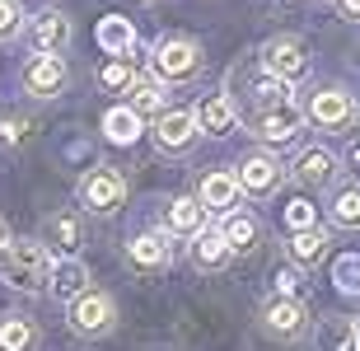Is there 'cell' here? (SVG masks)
<instances>
[{
	"mask_svg": "<svg viewBox=\"0 0 360 351\" xmlns=\"http://www.w3.org/2000/svg\"><path fill=\"white\" fill-rule=\"evenodd\" d=\"M5 243H10V230H5V220H0V248H5Z\"/></svg>",
	"mask_w": 360,
	"mask_h": 351,
	"instance_id": "38",
	"label": "cell"
},
{
	"mask_svg": "<svg viewBox=\"0 0 360 351\" xmlns=\"http://www.w3.org/2000/svg\"><path fill=\"white\" fill-rule=\"evenodd\" d=\"M333 225L337 230H360V188L351 183V188H337V197H333Z\"/></svg>",
	"mask_w": 360,
	"mask_h": 351,
	"instance_id": "28",
	"label": "cell"
},
{
	"mask_svg": "<svg viewBox=\"0 0 360 351\" xmlns=\"http://www.w3.org/2000/svg\"><path fill=\"white\" fill-rule=\"evenodd\" d=\"M215 230H220V239L229 243V253L239 257V253H253L257 248V239H262V220H257L253 211H239V206H234V211L220 216Z\"/></svg>",
	"mask_w": 360,
	"mask_h": 351,
	"instance_id": "17",
	"label": "cell"
},
{
	"mask_svg": "<svg viewBox=\"0 0 360 351\" xmlns=\"http://www.w3.org/2000/svg\"><path fill=\"white\" fill-rule=\"evenodd\" d=\"M281 178H285V164H281L271 150H253V155L234 169V183H239V192H248V197H271V192L281 188Z\"/></svg>",
	"mask_w": 360,
	"mask_h": 351,
	"instance_id": "8",
	"label": "cell"
},
{
	"mask_svg": "<svg viewBox=\"0 0 360 351\" xmlns=\"http://www.w3.org/2000/svg\"><path fill=\"white\" fill-rule=\"evenodd\" d=\"M347 169H356V174H360V141H356V146H347Z\"/></svg>",
	"mask_w": 360,
	"mask_h": 351,
	"instance_id": "37",
	"label": "cell"
},
{
	"mask_svg": "<svg viewBox=\"0 0 360 351\" xmlns=\"http://www.w3.org/2000/svg\"><path fill=\"white\" fill-rule=\"evenodd\" d=\"M155 80L160 84H183V80H197L201 75V47L192 38H160L155 42Z\"/></svg>",
	"mask_w": 360,
	"mask_h": 351,
	"instance_id": "2",
	"label": "cell"
},
{
	"mask_svg": "<svg viewBox=\"0 0 360 351\" xmlns=\"http://www.w3.org/2000/svg\"><path fill=\"white\" fill-rule=\"evenodd\" d=\"M356 117V98L342 84H328V89H314V98L304 103V122H314L319 132H342Z\"/></svg>",
	"mask_w": 360,
	"mask_h": 351,
	"instance_id": "5",
	"label": "cell"
},
{
	"mask_svg": "<svg viewBox=\"0 0 360 351\" xmlns=\"http://www.w3.org/2000/svg\"><path fill=\"white\" fill-rule=\"evenodd\" d=\"M337 10L347 14V19H356V24H360V0H337Z\"/></svg>",
	"mask_w": 360,
	"mask_h": 351,
	"instance_id": "36",
	"label": "cell"
},
{
	"mask_svg": "<svg viewBox=\"0 0 360 351\" xmlns=\"http://www.w3.org/2000/svg\"><path fill=\"white\" fill-rule=\"evenodd\" d=\"M285 220H290V230H314V206L309 202H290Z\"/></svg>",
	"mask_w": 360,
	"mask_h": 351,
	"instance_id": "35",
	"label": "cell"
},
{
	"mask_svg": "<svg viewBox=\"0 0 360 351\" xmlns=\"http://www.w3.org/2000/svg\"><path fill=\"white\" fill-rule=\"evenodd\" d=\"M257 5H271V0H257Z\"/></svg>",
	"mask_w": 360,
	"mask_h": 351,
	"instance_id": "39",
	"label": "cell"
},
{
	"mask_svg": "<svg viewBox=\"0 0 360 351\" xmlns=\"http://www.w3.org/2000/svg\"><path fill=\"white\" fill-rule=\"evenodd\" d=\"M197 136H201V127L192 108H169L155 117V150L160 155H187L197 146Z\"/></svg>",
	"mask_w": 360,
	"mask_h": 351,
	"instance_id": "6",
	"label": "cell"
},
{
	"mask_svg": "<svg viewBox=\"0 0 360 351\" xmlns=\"http://www.w3.org/2000/svg\"><path fill=\"white\" fill-rule=\"evenodd\" d=\"M127 262H131L136 272H164L169 262H174V243H169V234H164V230L136 234V239L127 243Z\"/></svg>",
	"mask_w": 360,
	"mask_h": 351,
	"instance_id": "16",
	"label": "cell"
},
{
	"mask_svg": "<svg viewBox=\"0 0 360 351\" xmlns=\"http://www.w3.org/2000/svg\"><path fill=\"white\" fill-rule=\"evenodd\" d=\"M262 328H267L271 338H281V342H290V338H300L304 333V324H309V309H304V300H285V295H271L267 305H262Z\"/></svg>",
	"mask_w": 360,
	"mask_h": 351,
	"instance_id": "11",
	"label": "cell"
},
{
	"mask_svg": "<svg viewBox=\"0 0 360 351\" xmlns=\"http://www.w3.org/2000/svg\"><path fill=\"white\" fill-rule=\"evenodd\" d=\"M271 281H276V295H285V300H300V291H304V272L285 262V267H281L276 276H271Z\"/></svg>",
	"mask_w": 360,
	"mask_h": 351,
	"instance_id": "34",
	"label": "cell"
},
{
	"mask_svg": "<svg viewBox=\"0 0 360 351\" xmlns=\"http://www.w3.org/2000/svg\"><path fill=\"white\" fill-rule=\"evenodd\" d=\"M103 132H108V141L131 146L136 136H141V117H136L131 108H108V113H103Z\"/></svg>",
	"mask_w": 360,
	"mask_h": 351,
	"instance_id": "29",
	"label": "cell"
},
{
	"mask_svg": "<svg viewBox=\"0 0 360 351\" xmlns=\"http://www.w3.org/2000/svg\"><path fill=\"white\" fill-rule=\"evenodd\" d=\"M70 84V66L66 56H33L24 66V89L33 98H56Z\"/></svg>",
	"mask_w": 360,
	"mask_h": 351,
	"instance_id": "12",
	"label": "cell"
},
{
	"mask_svg": "<svg viewBox=\"0 0 360 351\" xmlns=\"http://www.w3.org/2000/svg\"><path fill=\"white\" fill-rule=\"evenodd\" d=\"M285 98H290V84H281V80H271L267 70H257L253 84H248V117L276 108V103H285Z\"/></svg>",
	"mask_w": 360,
	"mask_h": 351,
	"instance_id": "25",
	"label": "cell"
},
{
	"mask_svg": "<svg viewBox=\"0 0 360 351\" xmlns=\"http://www.w3.org/2000/svg\"><path fill=\"white\" fill-rule=\"evenodd\" d=\"M5 286L19 291V295H38L42 286H47V272H52V253L42 248L38 239H10L5 243Z\"/></svg>",
	"mask_w": 360,
	"mask_h": 351,
	"instance_id": "1",
	"label": "cell"
},
{
	"mask_svg": "<svg viewBox=\"0 0 360 351\" xmlns=\"http://www.w3.org/2000/svg\"><path fill=\"white\" fill-rule=\"evenodd\" d=\"M201 230H211V216H206V206L197 202V197H174L169 202V211H164V234L169 239H197Z\"/></svg>",
	"mask_w": 360,
	"mask_h": 351,
	"instance_id": "15",
	"label": "cell"
},
{
	"mask_svg": "<svg viewBox=\"0 0 360 351\" xmlns=\"http://www.w3.org/2000/svg\"><path fill=\"white\" fill-rule=\"evenodd\" d=\"M136 80H141V70H136V61H127V56H112V61L98 70V84H103L108 94H131Z\"/></svg>",
	"mask_w": 360,
	"mask_h": 351,
	"instance_id": "27",
	"label": "cell"
},
{
	"mask_svg": "<svg viewBox=\"0 0 360 351\" xmlns=\"http://www.w3.org/2000/svg\"><path fill=\"white\" fill-rule=\"evenodd\" d=\"M356 333H360V324H356Z\"/></svg>",
	"mask_w": 360,
	"mask_h": 351,
	"instance_id": "40",
	"label": "cell"
},
{
	"mask_svg": "<svg viewBox=\"0 0 360 351\" xmlns=\"http://www.w3.org/2000/svg\"><path fill=\"white\" fill-rule=\"evenodd\" d=\"M127 108L136 113V117H160V113H169V84H160L155 75H141V80L131 84V103Z\"/></svg>",
	"mask_w": 360,
	"mask_h": 351,
	"instance_id": "23",
	"label": "cell"
},
{
	"mask_svg": "<svg viewBox=\"0 0 360 351\" xmlns=\"http://www.w3.org/2000/svg\"><path fill=\"white\" fill-rule=\"evenodd\" d=\"M197 202L206 206V216H211V211L215 216L234 211V206H239V183H234V174H229V169H211L197 188Z\"/></svg>",
	"mask_w": 360,
	"mask_h": 351,
	"instance_id": "18",
	"label": "cell"
},
{
	"mask_svg": "<svg viewBox=\"0 0 360 351\" xmlns=\"http://www.w3.org/2000/svg\"><path fill=\"white\" fill-rule=\"evenodd\" d=\"M42 248L47 253H61V257H75L80 253V243H84V220L75 216V211H56V216H47L42 220Z\"/></svg>",
	"mask_w": 360,
	"mask_h": 351,
	"instance_id": "14",
	"label": "cell"
},
{
	"mask_svg": "<svg viewBox=\"0 0 360 351\" xmlns=\"http://www.w3.org/2000/svg\"><path fill=\"white\" fill-rule=\"evenodd\" d=\"M70 38H75V28H70V19L61 10H47L38 19H28V42H33L38 56H61L70 47Z\"/></svg>",
	"mask_w": 360,
	"mask_h": 351,
	"instance_id": "10",
	"label": "cell"
},
{
	"mask_svg": "<svg viewBox=\"0 0 360 351\" xmlns=\"http://www.w3.org/2000/svg\"><path fill=\"white\" fill-rule=\"evenodd\" d=\"M98 38H103V47L112 56H131V47H136V38H131V28L122 24V19H108L103 28H98Z\"/></svg>",
	"mask_w": 360,
	"mask_h": 351,
	"instance_id": "30",
	"label": "cell"
},
{
	"mask_svg": "<svg viewBox=\"0 0 360 351\" xmlns=\"http://www.w3.org/2000/svg\"><path fill=\"white\" fill-rule=\"evenodd\" d=\"M66 324H70V333H80V338H103V333H112V324H117V305H112V295H103V291H84V295H75L66 305Z\"/></svg>",
	"mask_w": 360,
	"mask_h": 351,
	"instance_id": "3",
	"label": "cell"
},
{
	"mask_svg": "<svg viewBox=\"0 0 360 351\" xmlns=\"http://www.w3.org/2000/svg\"><path fill=\"white\" fill-rule=\"evenodd\" d=\"M33 136V122L28 117H0V146L5 150H19Z\"/></svg>",
	"mask_w": 360,
	"mask_h": 351,
	"instance_id": "31",
	"label": "cell"
},
{
	"mask_svg": "<svg viewBox=\"0 0 360 351\" xmlns=\"http://www.w3.org/2000/svg\"><path fill=\"white\" fill-rule=\"evenodd\" d=\"M122 202H127V178L117 174V169H89V174L80 178V206L84 211H94V216H117Z\"/></svg>",
	"mask_w": 360,
	"mask_h": 351,
	"instance_id": "4",
	"label": "cell"
},
{
	"mask_svg": "<svg viewBox=\"0 0 360 351\" xmlns=\"http://www.w3.org/2000/svg\"><path fill=\"white\" fill-rule=\"evenodd\" d=\"M229 262H234V253H229V243L220 239V230H201L197 239H192V267L197 272H225Z\"/></svg>",
	"mask_w": 360,
	"mask_h": 351,
	"instance_id": "22",
	"label": "cell"
},
{
	"mask_svg": "<svg viewBox=\"0 0 360 351\" xmlns=\"http://www.w3.org/2000/svg\"><path fill=\"white\" fill-rule=\"evenodd\" d=\"M257 61H262L257 70H267L271 80H281V84L300 80V75L309 70V56H304V42H300V38H271V42H262Z\"/></svg>",
	"mask_w": 360,
	"mask_h": 351,
	"instance_id": "7",
	"label": "cell"
},
{
	"mask_svg": "<svg viewBox=\"0 0 360 351\" xmlns=\"http://www.w3.org/2000/svg\"><path fill=\"white\" fill-rule=\"evenodd\" d=\"M38 347V324L24 314H5L0 319V351H33Z\"/></svg>",
	"mask_w": 360,
	"mask_h": 351,
	"instance_id": "26",
	"label": "cell"
},
{
	"mask_svg": "<svg viewBox=\"0 0 360 351\" xmlns=\"http://www.w3.org/2000/svg\"><path fill=\"white\" fill-rule=\"evenodd\" d=\"M248 127H253V136H262L267 146H285V141H295V136L304 132V108H300L295 98H285L276 108L248 117Z\"/></svg>",
	"mask_w": 360,
	"mask_h": 351,
	"instance_id": "9",
	"label": "cell"
},
{
	"mask_svg": "<svg viewBox=\"0 0 360 351\" xmlns=\"http://www.w3.org/2000/svg\"><path fill=\"white\" fill-rule=\"evenodd\" d=\"M319 351H360V333L351 319H342V314H333V319H323L319 324Z\"/></svg>",
	"mask_w": 360,
	"mask_h": 351,
	"instance_id": "24",
	"label": "cell"
},
{
	"mask_svg": "<svg viewBox=\"0 0 360 351\" xmlns=\"http://www.w3.org/2000/svg\"><path fill=\"white\" fill-rule=\"evenodd\" d=\"M197 127L206 136H229L234 127H239V108H234V98H229V94H211L197 108Z\"/></svg>",
	"mask_w": 360,
	"mask_h": 351,
	"instance_id": "21",
	"label": "cell"
},
{
	"mask_svg": "<svg viewBox=\"0 0 360 351\" xmlns=\"http://www.w3.org/2000/svg\"><path fill=\"white\" fill-rule=\"evenodd\" d=\"M333 276H337V291H347V295H360V257H356V253H351V257H337Z\"/></svg>",
	"mask_w": 360,
	"mask_h": 351,
	"instance_id": "32",
	"label": "cell"
},
{
	"mask_svg": "<svg viewBox=\"0 0 360 351\" xmlns=\"http://www.w3.org/2000/svg\"><path fill=\"white\" fill-rule=\"evenodd\" d=\"M328 243L333 239H328V230H319V225H314V230H295L290 243H285V262L300 267V272H309L323 253H328Z\"/></svg>",
	"mask_w": 360,
	"mask_h": 351,
	"instance_id": "20",
	"label": "cell"
},
{
	"mask_svg": "<svg viewBox=\"0 0 360 351\" xmlns=\"http://www.w3.org/2000/svg\"><path fill=\"white\" fill-rule=\"evenodd\" d=\"M290 178L300 183V188H309V192H323V188H328V183L337 178L333 150H323V146L300 150V155H295V164H290Z\"/></svg>",
	"mask_w": 360,
	"mask_h": 351,
	"instance_id": "13",
	"label": "cell"
},
{
	"mask_svg": "<svg viewBox=\"0 0 360 351\" xmlns=\"http://www.w3.org/2000/svg\"><path fill=\"white\" fill-rule=\"evenodd\" d=\"M24 33V10L14 0H0V42H10Z\"/></svg>",
	"mask_w": 360,
	"mask_h": 351,
	"instance_id": "33",
	"label": "cell"
},
{
	"mask_svg": "<svg viewBox=\"0 0 360 351\" xmlns=\"http://www.w3.org/2000/svg\"><path fill=\"white\" fill-rule=\"evenodd\" d=\"M47 291H52V300H61V305H70L75 295H84V291H89V272H84L80 257H61V262H52V272H47Z\"/></svg>",
	"mask_w": 360,
	"mask_h": 351,
	"instance_id": "19",
	"label": "cell"
}]
</instances>
